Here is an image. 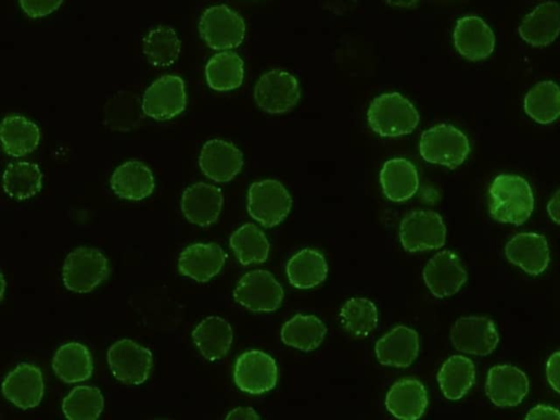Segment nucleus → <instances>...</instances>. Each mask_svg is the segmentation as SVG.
Listing matches in <instances>:
<instances>
[{
    "label": "nucleus",
    "mask_w": 560,
    "mask_h": 420,
    "mask_svg": "<svg viewBox=\"0 0 560 420\" xmlns=\"http://www.w3.org/2000/svg\"><path fill=\"white\" fill-rule=\"evenodd\" d=\"M534 211V196L525 179L498 176L489 189V214L502 224L523 225Z\"/></svg>",
    "instance_id": "1"
},
{
    "label": "nucleus",
    "mask_w": 560,
    "mask_h": 420,
    "mask_svg": "<svg viewBox=\"0 0 560 420\" xmlns=\"http://www.w3.org/2000/svg\"><path fill=\"white\" fill-rule=\"evenodd\" d=\"M420 116L413 104L397 92L377 97L368 110V123L382 137H399L411 133Z\"/></svg>",
    "instance_id": "2"
},
{
    "label": "nucleus",
    "mask_w": 560,
    "mask_h": 420,
    "mask_svg": "<svg viewBox=\"0 0 560 420\" xmlns=\"http://www.w3.org/2000/svg\"><path fill=\"white\" fill-rule=\"evenodd\" d=\"M419 152L430 164L455 170L467 161L471 148L464 132L450 124H441L424 131Z\"/></svg>",
    "instance_id": "3"
},
{
    "label": "nucleus",
    "mask_w": 560,
    "mask_h": 420,
    "mask_svg": "<svg viewBox=\"0 0 560 420\" xmlns=\"http://www.w3.org/2000/svg\"><path fill=\"white\" fill-rule=\"evenodd\" d=\"M109 262L104 254L88 246L74 250L63 266L65 288L76 294H88L97 289L109 275Z\"/></svg>",
    "instance_id": "4"
},
{
    "label": "nucleus",
    "mask_w": 560,
    "mask_h": 420,
    "mask_svg": "<svg viewBox=\"0 0 560 420\" xmlns=\"http://www.w3.org/2000/svg\"><path fill=\"white\" fill-rule=\"evenodd\" d=\"M293 199L288 189L276 180L253 183L247 192L249 215L266 228L282 224L290 215Z\"/></svg>",
    "instance_id": "5"
},
{
    "label": "nucleus",
    "mask_w": 560,
    "mask_h": 420,
    "mask_svg": "<svg viewBox=\"0 0 560 420\" xmlns=\"http://www.w3.org/2000/svg\"><path fill=\"white\" fill-rule=\"evenodd\" d=\"M234 301L252 313L276 311L285 298V292L273 275L256 269L245 273L233 292Z\"/></svg>",
    "instance_id": "6"
},
{
    "label": "nucleus",
    "mask_w": 560,
    "mask_h": 420,
    "mask_svg": "<svg viewBox=\"0 0 560 420\" xmlns=\"http://www.w3.org/2000/svg\"><path fill=\"white\" fill-rule=\"evenodd\" d=\"M399 239L410 253L442 249L446 244L447 228L443 217L432 211H416L400 222Z\"/></svg>",
    "instance_id": "7"
},
{
    "label": "nucleus",
    "mask_w": 560,
    "mask_h": 420,
    "mask_svg": "<svg viewBox=\"0 0 560 420\" xmlns=\"http://www.w3.org/2000/svg\"><path fill=\"white\" fill-rule=\"evenodd\" d=\"M201 38L215 51L240 47L245 38L243 18L226 5L213 7L204 12L199 24Z\"/></svg>",
    "instance_id": "8"
},
{
    "label": "nucleus",
    "mask_w": 560,
    "mask_h": 420,
    "mask_svg": "<svg viewBox=\"0 0 560 420\" xmlns=\"http://www.w3.org/2000/svg\"><path fill=\"white\" fill-rule=\"evenodd\" d=\"M107 364L116 380L126 385H140L149 380L154 357L149 348L124 339L109 348Z\"/></svg>",
    "instance_id": "9"
},
{
    "label": "nucleus",
    "mask_w": 560,
    "mask_h": 420,
    "mask_svg": "<svg viewBox=\"0 0 560 420\" xmlns=\"http://www.w3.org/2000/svg\"><path fill=\"white\" fill-rule=\"evenodd\" d=\"M301 96L298 80L283 69L264 74L254 89L256 104L268 114H284L292 111L300 102Z\"/></svg>",
    "instance_id": "10"
},
{
    "label": "nucleus",
    "mask_w": 560,
    "mask_h": 420,
    "mask_svg": "<svg viewBox=\"0 0 560 420\" xmlns=\"http://www.w3.org/2000/svg\"><path fill=\"white\" fill-rule=\"evenodd\" d=\"M279 371L275 359L260 351L243 353L236 362V385L247 394L259 395L273 390Z\"/></svg>",
    "instance_id": "11"
},
{
    "label": "nucleus",
    "mask_w": 560,
    "mask_h": 420,
    "mask_svg": "<svg viewBox=\"0 0 560 420\" xmlns=\"http://www.w3.org/2000/svg\"><path fill=\"white\" fill-rule=\"evenodd\" d=\"M425 284L438 300L458 294L466 285L468 272L460 256L445 250L430 259L423 271Z\"/></svg>",
    "instance_id": "12"
},
{
    "label": "nucleus",
    "mask_w": 560,
    "mask_h": 420,
    "mask_svg": "<svg viewBox=\"0 0 560 420\" xmlns=\"http://www.w3.org/2000/svg\"><path fill=\"white\" fill-rule=\"evenodd\" d=\"M188 104L186 84L179 76L167 75L145 92L144 113L156 120H169L184 112Z\"/></svg>",
    "instance_id": "13"
},
{
    "label": "nucleus",
    "mask_w": 560,
    "mask_h": 420,
    "mask_svg": "<svg viewBox=\"0 0 560 420\" xmlns=\"http://www.w3.org/2000/svg\"><path fill=\"white\" fill-rule=\"evenodd\" d=\"M454 347L464 354L487 356L499 344V334L493 320L486 317L459 319L451 329Z\"/></svg>",
    "instance_id": "14"
},
{
    "label": "nucleus",
    "mask_w": 560,
    "mask_h": 420,
    "mask_svg": "<svg viewBox=\"0 0 560 420\" xmlns=\"http://www.w3.org/2000/svg\"><path fill=\"white\" fill-rule=\"evenodd\" d=\"M199 165L204 176L212 181L228 183L241 173L244 162L236 145L227 140L213 139L202 149Z\"/></svg>",
    "instance_id": "15"
},
{
    "label": "nucleus",
    "mask_w": 560,
    "mask_h": 420,
    "mask_svg": "<svg viewBox=\"0 0 560 420\" xmlns=\"http://www.w3.org/2000/svg\"><path fill=\"white\" fill-rule=\"evenodd\" d=\"M529 389L526 374L514 366L499 365L488 371L486 394L498 407L519 405L527 395Z\"/></svg>",
    "instance_id": "16"
},
{
    "label": "nucleus",
    "mask_w": 560,
    "mask_h": 420,
    "mask_svg": "<svg viewBox=\"0 0 560 420\" xmlns=\"http://www.w3.org/2000/svg\"><path fill=\"white\" fill-rule=\"evenodd\" d=\"M454 42L460 55L471 62H480L493 54L496 38L482 18L468 16L457 23Z\"/></svg>",
    "instance_id": "17"
},
{
    "label": "nucleus",
    "mask_w": 560,
    "mask_h": 420,
    "mask_svg": "<svg viewBox=\"0 0 560 420\" xmlns=\"http://www.w3.org/2000/svg\"><path fill=\"white\" fill-rule=\"evenodd\" d=\"M3 393L10 402L22 409L39 406L46 393L42 371L35 365L21 364L7 377Z\"/></svg>",
    "instance_id": "18"
},
{
    "label": "nucleus",
    "mask_w": 560,
    "mask_h": 420,
    "mask_svg": "<svg viewBox=\"0 0 560 420\" xmlns=\"http://www.w3.org/2000/svg\"><path fill=\"white\" fill-rule=\"evenodd\" d=\"M222 206V191L206 183H196L188 188L181 202L186 218L199 227H209L217 222Z\"/></svg>",
    "instance_id": "19"
},
{
    "label": "nucleus",
    "mask_w": 560,
    "mask_h": 420,
    "mask_svg": "<svg viewBox=\"0 0 560 420\" xmlns=\"http://www.w3.org/2000/svg\"><path fill=\"white\" fill-rule=\"evenodd\" d=\"M227 254L216 243H196L188 246L179 257L181 275L199 283H207L225 266Z\"/></svg>",
    "instance_id": "20"
},
{
    "label": "nucleus",
    "mask_w": 560,
    "mask_h": 420,
    "mask_svg": "<svg viewBox=\"0 0 560 420\" xmlns=\"http://www.w3.org/2000/svg\"><path fill=\"white\" fill-rule=\"evenodd\" d=\"M420 348L418 333L399 326L386 333L376 344V356L383 366L407 368L415 362Z\"/></svg>",
    "instance_id": "21"
},
{
    "label": "nucleus",
    "mask_w": 560,
    "mask_h": 420,
    "mask_svg": "<svg viewBox=\"0 0 560 420\" xmlns=\"http://www.w3.org/2000/svg\"><path fill=\"white\" fill-rule=\"evenodd\" d=\"M425 385L416 379H402L395 382L386 394V409L394 417L403 420H416L422 417L429 406Z\"/></svg>",
    "instance_id": "22"
},
{
    "label": "nucleus",
    "mask_w": 560,
    "mask_h": 420,
    "mask_svg": "<svg viewBox=\"0 0 560 420\" xmlns=\"http://www.w3.org/2000/svg\"><path fill=\"white\" fill-rule=\"evenodd\" d=\"M110 186L116 196L132 202L150 198L156 187L150 167L136 161L117 167L111 177Z\"/></svg>",
    "instance_id": "23"
},
{
    "label": "nucleus",
    "mask_w": 560,
    "mask_h": 420,
    "mask_svg": "<svg viewBox=\"0 0 560 420\" xmlns=\"http://www.w3.org/2000/svg\"><path fill=\"white\" fill-rule=\"evenodd\" d=\"M506 256L525 272L537 276L548 266L550 252L545 237L537 233H519L506 245Z\"/></svg>",
    "instance_id": "24"
},
{
    "label": "nucleus",
    "mask_w": 560,
    "mask_h": 420,
    "mask_svg": "<svg viewBox=\"0 0 560 420\" xmlns=\"http://www.w3.org/2000/svg\"><path fill=\"white\" fill-rule=\"evenodd\" d=\"M523 41L533 48H545L560 35V5L547 2L530 13L519 27Z\"/></svg>",
    "instance_id": "25"
},
{
    "label": "nucleus",
    "mask_w": 560,
    "mask_h": 420,
    "mask_svg": "<svg viewBox=\"0 0 560 420\" xmlns=\"http://www.w3.org/2000/svg\"><path fill=\"white\" fill-rule=\"evenodd\" d=\"M380 183L387 200L404 203L419 189L418 171L407 160H391L384 164L380 173Z\"/></svg>",
    "instance_id": "26"
},
{
    "label": "nucleus",
    "mask_w": 560,
    "mask_h": 420,
    "mask_svg": "<svg viewBox=\"0 0 560 420\" xmlns=\"http://www.w3.org/2000/svg\"><path fill=\"white\" fill-rule=\"evenodd\" d=\"M192 336L202 356L212 362L222 360L228 355L233 342L231 326L219 317H209L203 320Z\"/></svg>",
    "instance_id": "27"
},
{
    "label": "nucleus",
    "mask_w": 560,
    "mask_h": 420,
    "mask_svg": "<svg viewBox=\"0 0 560 420\" xmlns=\"http://www.w3.org/2000/svg\"><path fill=\"white\" fill-rule=\"evenodd\" d=\"M2 143L9 156L21 158L34 153L41 139V132L36 123L25 116L12 115L2 124Z\"/></svg>",
    "instance_id": "28"
},
{
    "label": "nucleus",
    "mask_w": 560,
    "mask_h": 420,
    "mask_svg": "<svg viewBox=\"0 0 560 420\" xmlns=\"http://www.w3.org/2000/svg\"><path fill=\"white\" fill-rule=\"evenodd\" d=\"M287 271L292 287L297 290H313L327 279L329 265L319 251L305 249L289 260Z\"/></svg>",
    "instance_id": "29"
},
{
    "label": "nucleus",
    "mask_w": 560,
    "mask_h": 420,
    "mask_svg": "<svg viewBox=\"0 0 560 420\" xmlns=\"http://www.w3.org/2000/svg\"><path fill=\"white\" fill-rule=\"evenodd\" d=\"M53 370L65 383L84 382L92 376L93 359L90 351L80 343L61 346L53 358Z\"/></svg>",
    "instance_id": "30"
},
{
    "label": "nucleus",
    "mask_w": 560,
    "mask_h": 420,
    "mask_svg": "<svg viewBox=\"0 0 560 420\" xmlns=\"http://www.w3.org/2000/svg\"><path fill=\"white\" fill-rule=\"evenodd\" d=\"M476 378L474 362L460 355L450 357L441 368L437 379L444 396L450 400L463 398Z\"/></svg>",
    "instance_id": "31"
},
{
    "label": "nucleus",
    "mask_w": 560,
    "mask_h": 420,
    "mask_svg": "<svg viewBox=\"0 0 560 420\" xmlns=\"http://www.w3.org/2000/svg\"><path fill=\"white\" fill-rule=\"evenodd\" d=\"M327 326L316 316L297 315L282 329V341L285 345L302 352H313L324 342Z\"/></svg>",
    "instance_id": "32"
},
{
    "label": "nucleus",
    "mask_w": 560,
    "mask_h": 420,
    "mask_svg": "<svg viewBox=\"0 0 560 420\" xmlns=\"http://www.w3.org/2000/svg\"><path fill=\"white\" fill-rule=\"evenodd\" d=\"M5 193L16 201L36 196L43 187V174L39 166L22 162L11 164L3 177Z\"/></svg>",
    "instance_id": "33"
},
{
    "label": "nucleus",
    "mask_w": 560,
    "mask_h": 420,
    "mask_svg": "<svg viewBox=\"0 0 560 420\" xmlns=\"http://www.w3.org/2000/svg\"><path fill=\"white\" fill-rule=\"evenodd\" d=\"M230 246L243 266L267 260L270 245L264 232L254 224H245L230 237Z\"/></svg>",
    "instance_id": "34"
},
{
    "label": "nucleus",
    "mask_w": 560,
    "mask_h": 420,
    "mask_svg": "<svg viewBox=\"0 0 560 420\" xmlns=\"http://www.w3.org/2000/svg\"><path fill=\"white\" fill-rule=\"evenodd\" d=\"M205 73L207 84L213 90H236L243 84L244 62L236 53H219L209 60Z\"/></svg>",
    "instance_id": "35"
},
{
    "label": "nucleus",
    "mask_w": 560,
    "mask_h": 420,
    "mask_svg": "<svg viewBox=\"0 0 560 420\" xmlns=\"http://www.w3.org/2000/svg\"><path fill=\"white\" fill-rule=\"evenodd\" d=\"M524 110L538 124L553 123L560 117V87L552 81L538 82L525 96Z\"/></svg>",
    "instance_id": "36"
},
{
    "label": "nucleus",
    "mask_w": 560,
    "mask_h": 420,
    "mask_svg": "<svg viewBox=\"0 0 560 420\" xmlns=\"http://www.w3.org/2000/svg\"><path fill=\"white\" fill-rule=\"evenodd\" d=\"M181 41L171 27L160 26L152 30L144 41V53L156 67L174 65L181 53Z\"/></svg>",
    "instance_id": "37"
},
{
    "label": "nucleus",
    "mask_w": 560,
    "mask_h": 420,
    "mask_svg": "<svg viewBox=\"0 0 560 420\" xmlns=\"http://www.w3.org/2000/svg\"><path fill=\"white\" fill-rule=\"evenodd\" d=\"M376 305L366 298H353L342 308L340 321L343 328L355 338L369 336L378 326Z\"/></svg>",
    "instance_id": "38"
},
{
    "label": "nucleus",
    "mask_w": 560,
    "mask_h": 420,
    "mask_svg": "<svg viewBox=\"0 0 560 420\" xmlns=\"http://www.w3.org/2000/svg\"><path fill=\"white\" fill-rule=\"evenodd\" d=\"M63 412L71 420H92L101 416L104 397L94 386L75 387L63 400Z\"/></svg>",
    "instance_id": "39"
},
{
    "label": "nucleus",
    "mask_w": 560,
    "mask_h": 420,
    "mask_svg": "<svg viewBox=\"0 0 560 420\" xmlns=\"http://www.w3.org/2000/svg\"><path fill=\"white\" fill-rule=\"evenodd\" d=\"M20 3L27 16L39 20L56 12L64 0H20Z\"/></svg>",
    "instance_id": "40"
},
{
    "label": "nucleus",
    "mask_w": 560,
    "mask_h": 420,
    "mask_svg": "<svg viewBox=\"0 0 560 420\" xmlns=\"http://www.w3.org/2000/svg\"><path fill=\"white\" fill-rule=\"evenodd\" d=\"M546 377L549 385L560 394V351L553 353L547 360Z\"/></svg>",
    "instance_id": "41"
},
{
    "label": "nucleus",
    "mask_w": 560,
    "mask_h": 420,
    "mask_svg": "<svg viewBox=\"0 0 560 420\" xmlns=\"http://www.w3.org/2000/svg\"><path fill=\"white\" fill-rule=\"evenodd\" d=\"M526 419H560V411L551 406L537 405L532 408L525 417Z\"/></svg>",
    "instance_id": "42"
},
{
    "label": "nucleus",
    "mask_w": 560,
    "mask_h": 420,
    "mask_svg": "<svg viewBox=\"0 0 560 420\" xmlns=\"http://www.w3.org/2000/svg\"><path fill=\"white\" fill-rule=\"evenodd\" d=\"M259 415L251 407H238L231 410L226 419H259Z\"/></svg>",
    "instance_id": "43"
},
{
    "label": "nucleus",
    "mask_w": 560,
    "mask_h": 420,
    "mask_svg": "<svg viewBox=\"0 0 560 420\" xmlns=\"http://www.w3.org/2000/svg\"><path fill=\"white\" fill-rule=\"evenodd\" d=\"M547 212L551 220L560 226V190L550 199L547 205Z\"/></svg>",
    "instance_id": "44"
},
{
    "label": "nucleus",
    "mask_w": 560,
    "mask_h": 420,
    "mask_svg": "<svg viewBox=\"0 0 560 420\" xmlns=\"http://www.w3.org/2000/svg\"><path fill=\"white\" fill-rule=\"evenodd\" d=\"M419 0H386L390 7L397 9H411L417 5Z\"/></svg>",
    "instance_id": "45"
}]
</instances>
